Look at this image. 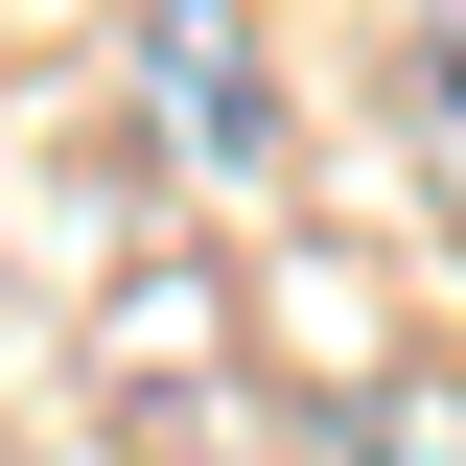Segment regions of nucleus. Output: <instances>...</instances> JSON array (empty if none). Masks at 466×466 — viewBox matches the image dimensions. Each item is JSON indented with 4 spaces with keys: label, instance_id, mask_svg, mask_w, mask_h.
<instances>
[{
    "label": "nucleus",
    "instance_id": "2",
    "mask_svg": "<svg viewBox=\"0 0 466 466\" xmlns=\"http://www.w3.org/2000/svg\"><path fill=\"white\" fill-rule=\"evenodd\" d=\"M420 94H443V116H466V24H443V47H420Z\"/></svg>",
    "mask_w": 466,
    "mask_h": 466
},
{
    "label": "nucleus",
    "instance_id": "1",
    "mask_svg": "<svg viewBox=\"0 0 466 466\" xmlns=\"http://www.w3.org/2000/svg\"><path fill=\"white\" fill-rule=\"evenodd\" d=\"M140 70H164V116L210 140V164H280V94H257V47H233L210 0H164V24H140Z\"/></svg>",
    "mask_w": 466,
    "mask_h": 466
}]
</instances>
